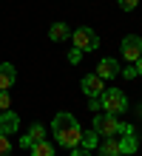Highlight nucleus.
Segmentation results:
<instances>
[{
  "mask_svg": "<svg viewBox=\"0 0 142 156\" xmlns=\"http://www.w3.org/2000/svg\"><path fill=\"white\" fill-rule=\"evenodd\" d=\"M51 133H54L57 145H63V148H77L80 136H82V128H80V122L71 114L60 111L54 116V122H51Z\"/></svg>",
  "mask_w": 142,
  "mask_h": 156,
  "instance_id": "obj_1",
  "label": "nucleus"
},
{
  "mask_svg": "<svg viewBox=\"0 0 142 156\" xmlns=\"http://www.w3.org/2000/svg\"><path fill=\"white\" fill-rule=\"evenodd\" d=\"M100 102H102V111L114 114V116L128 111V97H125V91H119V88H105L100 94Z\"/></svg>",
  "mask_w": 142,
  "mask_h": 156,
  "instance_id": "obj_2",
  "label": "nucleus"
},
{
  "mask_svg": "<svg viewBox=\"0 0 142 156\" xmlns=\"http://www.w3.org/2000/svg\"><path fill=\"white\" fill-rule=\"evenodd\" d=\"M71 45H74V48H80L82 54L85 51H97L100 48V37H97V31L88 29V26H80V29L71 31Z\"/></svg>",
  "mask_w": 142,
  "mask_h": 156,
  "instance_id": "obj_3",
  "label": "nucleus"
},
{
  "mask_svg": "<svg viewBox=\"0 0 142 156\" xmlns=\"http://www.w3.org/2000/svg\"><path fill=\"white\" fill-rule=\"evenodd\" d=\"M91 128L102 136V139H105V136H117V133H119V119L114 116V114H105V111H102V114L94 116Z\"/></svg>",
  "mask_w": 142,
  "mask_h": 156,
  "instance_id": "obj_4",
  "label": "nucleus"
},
{
  "mask_svg": "<svg viewBox=\"0 0 142 156\" xmlns=\"http://www.w3.org/2000/svg\"><path fill=\"white\" fill-rule=\"evenodd\" d=\"M122 57H125L128 62L142 60V37L139 34H128V37L122 40Z\"/></svg>",
  "mask_w": 142,
  "mask_h": 156,
  "instance_id": "obj_5",
  "label": "nucleus"
},
{
  "mask_svg": "<svg viewBox=\"0 0 142 156\" xmlns=\"http://www.w3.org/2000/svg\"><path fill=\"white\" fill-rule=\"evenodd\" d=\"M17 128H20V116H17V114H12V111L0 114V133H3V136L17 133Z\"/></svg>",
  "mask_w": 142,
  "mask_h": 156,
  "instance_id": "obj_6",
  "label": "nucleus"
},
{
  "mask_svg": "<svg viewBox=\"0 0 142 156\" xmlns=\"http://www.w3.org/2000/svg\"><path fill=\"white\" fill-rule=\"evenodd\" d=\"M117 74H119V62L114 60V57H102L100 66H97V77H102V80H114Z\"/></svg>",
  "mask_w": 142,
  "mask_h": 156,
  "instance_id": "obj_7",
  "label": "nucleus"
},
{
  "mask_svg": "<svg viewBox=\"0 0 142 156\" xmlns=\"http://www.w3.org/2000/svg\"><path fill=\"white\" fill-rule=\"evenodd\" d=\"M17 82V68L12 62H0V91H9Z\"/></svg>",
  "mask_w": 142,
  "mask_h": 156,
  "instance_id": "obj_8",
  "label": "nucleus"
},
{
  "mask_svg": "<svg viewBox=\"0 0 142 156\" xmlns=\"http://www.w3.org/2000/svg\"><path fill=\"white\" fill-rule=\"evenodd\" d=\"M82 91H85L88 97H100L102 91H105L102 77H97V74H85V77H82Z\"/></svg>",
  "mask_w": 142,
  "mask_h": 156,
  "instance_id": "obj_9",
  "label": "nucleus"
},
{
  "mask_svg": "<svg viewBox=\"0 0 142 156\" xmlns=\"http://www.w3.org/2000/svg\"><path fill=\"white\" fill-rule=\"evenodd\" d=\"M43 139H46V128H43L40 122H34V125H31V131H28L23 139H20V145H23V148H31V145L43 142Z\"/></svg>",
  "mask_w": 142,
  "mask_h": 156,
  "instance_id": "obj_10",
  "label": "nucleus"
},
{
  "mask_svg": "<svg viewBox=\"0 0 142 156\" xmlns=\"http://www.w3.org/2000/svg\"><path fill=\"white\" fill-rule=\"evenodd\" d=\"M49 37L54 43H68L71 37V29H68V23H51V29H49Z\"/></svg>",
  "mask_w": 142,
  "mask_h": 156,
  "instance_id": "obj_11",
  "label": "nucleus"
},
{
  "mask_svg": "<svg viewBox=\"0 0 142 156\" xmlns=\"http://www.w3.org/2000/svg\"><path fill=\"white\" fill-rule=\"evenodd\" d=\"M100 156H122L119 142L114 139V136H105V139L100 142Z\"/></svg>",
  "mask_w": 142,
  "mask_h": 156,
  "instance_id": "obj_12",
  "label": "nucleus"
},
{
  "mask_svg": "<svg viewBox=\"0 0 142 156\" xmlns=\"http://www.w3.org/2000/svg\"><path fill=\"white\" fill-rule=\"evenodd\" d=\"M80 148H85V151H94V148H100V133L94 131H82V136H80Z\"/></svg>",
  "mask_w": 142,
  "mask_h": 156,
  "instance_id": "obj_13",
  "label": "nucleus"
},
{
  "mask_svg": "<svg viewBox=\"0 0 142 156\" xmlns=\"http://www.w3.org/2000/svg\"><path fill=\"white\" fill-rule=\"evenodd\" d=\"M137 136L134 133H125V136H122V139H119V151L122 153H137Z\"/></svg>",
  "mask_w": 142,
  "mask_h": 156,
  "instance_id": "obj_14",
  "label": "nucleus"
},
{
  "mask_svg": "<svg viewBox=\"0 0 142 156\" xmlns=\"http://www.w3.org/2000/svg\"><path fill=\"white\" fill-rule=\"evenodd\" d=\"M28 151H31V156H54V148H51L46 139H43V142H37V145H31Z\"/></svg>",
  "mask_w": 142,
  "mask_h": 156,
  "instance_id": "obj_15",
  "label": "nucleus"
},
{
  "mask_svg": "<svg viewBox=\"0 0 142 156\" xmlns=\"http://www.w3.org/2000/svg\"><path fill=\"white\" fill-rule=\"evenodd\" d=\"M9 151H12V142H9V136L0 133V156H9Z\"/></svg>",
  "mask_w": 142,
  "mask_h": 156,
  "instance_id": "obj_16",
  "label": "nucleus"
},
{
  "mask_svg": "<svg viewBox=\"0 0 142 156\" xmlns=\"http://www.w3.org/2000/svg\"><path fill=\"white\" fill-rule=\"evenodd\" d=\"M137 6H139V0H119V9H122V12H134Z\"/></svg>",
  "mask_w": 142,
  "mask_h": 156,
  "instance_id": "obj_17",
  "label": "nucleus"
},
{
  "mask_svg": "<svg viewBox=\"0 0 142 156\" xmlns=\"http://www.w3.org/2000/svg\"><path fill=\"white\" fill-rule=\"evenodd\" d=\"M80 60H82V51H80V48H74V45H71V51H68V62H74V66H77Z\"/></svg>",
  "mask_w": 142,
  "mask_h": 156,
  "instance_id": "obj_18",
  "label": "nucleus"
},
{
  "mask_svg": "<svg viewBox=\"0 0 142 156\" xmlns=\"http://www.w3.org/2000/svg\"><path fill=\"white\" fill-rule=\"evenodd\" d=\"M9 102H12V99H9V91H0V114L9 111Z\"/></svg>",
  "mask_w": 142,
  "mask_h": 156,
  "instance_id": "obj_19",
  "label": "nucleus"
},
{
  "mask_svg": "<svg viewBox=\"0 0 142 156\" xmlns=\"http://www.w3.org/2000/svg\"><path fill=\"white\" fill-rule=\"evenodd\" d=\"M71 156H91V151H85V148L77 145V148H71Z\"/></svg>",
  "mask_w": 142,
  "mask_h": 156,
  "instance_id": "obj_20",
  "label": "nucleus"
},
{
  "mask_svg": "<svg viewBox=\"0 0 142 156\" xmlns=\"http://www.w3.org/2000/svg\"><path fill=\"white\" fill-rule=\"evenodd\" d=\"M122 74H125L128 80H134V77H137V66H134V62H131V68H125V71H122Z\"/></svg>",
  "mask_w": 142,
  "mask_h": 156,
  "instance_id": "obj_21",
  "label": "nucleus"
},
{
  "mask_svg": "<svg viewBox=\"0 0 142 156\" xmlns=\"http://www.w3.org/2000/svg\"><path fill=\"white\" fill-rule=\"evenodd\" d=\"M134 66H137V74L142 77V60H137V62H134Z\"/></svg>",
  "mask_w": 142,
  "mask_h": 156,
  "instance_id": "obj_22",
  "label": "nucleus"
}]
</instances>
